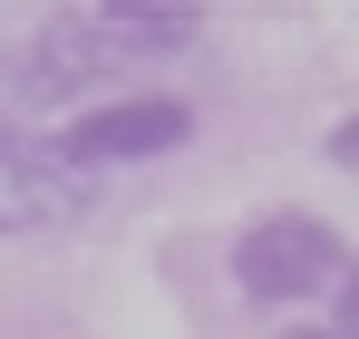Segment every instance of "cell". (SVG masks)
Instances as JSON below:
<instances>
[{
  "label": "cell",
  "mask_w": 359,
  "mask_h": 339,
  "mask_svg": "<svg viewBox=\"0 0 359 339\" xmlns=\"http://www.w3.org/2000/svg\"><path fill=\"white\" fill-rule=\"evenodd\" d=\"M340 272H350V242H340L330 214L282 204V214H252V223L233 233V291L262 300V310H301V300H320Z\"/></svg>",
  "instance_id": "obj_1"
},
{
  "label": "cell",
  "mask_w": 359,
  "mask_h": 339,
  "mask_svg": "<svg viewBox=\"0 0 359 339\" xmlns=\"http://www.w3.org/2000/svg\"><path fill=\"white\" fill-rule=\"evenodd\" d=\"M88 204H97V184L59 155V136H39L29 116H0V242L68 233Z\"/></svg>",
  "instance_id": "obj_2"
},
{
  "label": "cell",
  "mask_w": 359,
  "mask_h": 339,
  "mask_svg": "<svg viewBox=\"0 0 359 339\" xmlns=\"http://www.w3.org/2000/svg\"><path fill=\"white\" fill-rule=\"evenodd\" d=\"M184 136H194V107H184V97H165V88H136V97H97V107H78V116L59 126V155L97 184L107 165L175 155Z\"/></svg>",
  "instance_id": "obj_3"
},
{
  "label": "cell",
  "mask_w": 359,
  "mask_h": 339,
  "mask_svg": "<svg viewBox=\"0 0 359 339\" xmlns=\"http://www.w3.org/2000/svg\"><path fill=\"white\" fill-rule=\"evenodd\" d=\"M117 78V49L97 39V20L88 10H49L39 29H29V49L10 68V88H20V107H97V88Z\"/></svg>",
  "instance_id": "obj_4"
},
{
  "label": "cell",
  "mask_w": 359,
  "mask_h": 339,
  "mask_svg": "<svg viewBox=\"0 0 359 339\" xmlns=\"http://www.w3.org/2000/svg\"><path fill=\"white\" fill-rule=\"evenodd\" d=\"M88 20H97V39L117 49V68L126 58H175V49L204 39V10H194V0H97Z\"/></svg>",
  "instance_id": "obj_5"
},
{
  "label": "cell",
  "mask_w": 359,
  "mask_h": 339,
  "mask_svg": "<svg viewBox=\"0 0 359 339\" xmlns=\"http://www.w3.org/2000/svg\"><path fill=\"white\" fill-rule=\"evenodd\" d=\"M330 330H350V339H359V252H350V272L330 282Z\"/></svg>",
  "instance_id": "obj_6"
},
{
  "label": "cell",
  "mask_w": 359,
  "mask_h": 339,
  "mask_svg": "<svg viewBox=\"0 0 359 339\" xmlns=\"http://www.w3.org/2000/svg\"><path fill=\"white\" fill-rule=\"evenodd\" d=\"M320 155H330V165H340V174H359V116H340V126L320 136Z\"/></svg>",
  "instance_id": "obj_7"
},
{
  "label": "cell",
  "mask_w": 359,
  "mask_h": 339,
  "mask_svg": "<svg viewBox=\"0 0 359 339\" xmlns=\"http://www.w3.org/2000/svg\"><path fill=\"white\" fill-rule=\"evenodd\" d=\"M272 339H350V330H330V320H282Z\"/></svg>",
  "instance_id": "obj_8"
}]
</instances>
